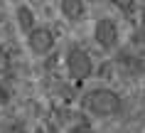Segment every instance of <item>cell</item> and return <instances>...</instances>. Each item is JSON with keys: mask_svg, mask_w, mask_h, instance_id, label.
Segmentation results:
<instances>
[{"mask_svg": "<svg viewBox=\"0 0 145 133\" xmlns=\"http://www.w3.org/2000/svg\"><path fill=\"white\" fill-rule=\"evenodd\" d=\"M86 109L91 111L93 116H116L118 111H121V99L116 91L111 89H93L86 94Z\"/></svg>", "mask_w": 145, "mask_h": 133, "instance_id": "6da1fadb", "label": "cell"}, {"mask_svg": "<svg viewBox=\"0 0 145 133\" xmlns=\"http://www.w3.org/2000/svg\"><path fill=\"white\" fill-rule=\"evenodd\" d=\"M67 69L74 79H86L89 74L93 71V64H91V57L86 54L81 47H71L67 54Z\"/></svg>", "mask_w": 145, "mask_h": 133, "instance_id": "7a4b0ae2", "label": "cell"}, {"mask_svg": "<svg viewBox=\"0 0 145 133\" xmlns=\"http://www.w3.org/2000/svg\"><path fill=\"white\" fill-rule=\"evenodd\" d=\"M93 35H96V42H99L103 49H111L116 42H118V27H116V22L108 20V17H103V20L96 22Z\"/></svg>", "mask_w": 145, "mask_h": 133, "instance_id": "3957f363", "label": "cell"}, {"mask_svg": "<svg viewBox=\"0 0 145 133\" xmlns=\"http://www.w3.org/2000/svg\"><path fill=\"white\" fill-rule=\"evenodd\" d=\"M27 42H30L32 52H37V54H44V52H49V49H52V45H54L52 30H47V27H35V30L30 32Z\"/></svg>", "mask_w": 145, "mask_h": 133, "instance_id": "277c9868", "label": "cell"}, {"mask_svg": "<svg viewBox=\"0 0 145 133\" xmlns=\"http://www.w3.org/2000/svg\"><path fill=\"white\" fill-rule=\"evenodd\" d=\"M61 10L67 12L69 20H76V17H81V12H84V5H81V3H71V0H67V3H61Z\"/></svg>", "mask_w": 145, "mask_h": 133, "instance_id": "5b68a950", "label": "cell"}, {"mask_svg": "<svg viewBox=\"0 0 145 133\" xmlns=\"http://www.w3.org/2000/svg\"><path fill=\"white\" fill-rule=\"evenodd\" d=\"M17 17H20V27L27 32L35 30V25H32V15H30V10H27V5H20L17 8Z\"/></svg>", "mask_w": 145, "mask_h": 133, "instance_id": "8992f818", "label": "cell"}]
</instances>
